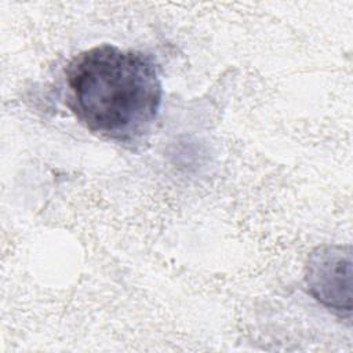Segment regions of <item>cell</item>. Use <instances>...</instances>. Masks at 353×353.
<instances>
[{
    "mask_svg": "<svg viewBox=\"0 0 353 353\" xmlns=\"http://www.w3.org/2000/svg\"><path fill=\"white\" fill-rule=\"evenodd\" d=\"M66 105L90 132L134 145L149 135L163 101L153 58L113 44L76 55L65 69Z\"/></svg>",
    "mask_w": 353,
    "mask_h": 353,
    "instance_id": "1",
    "label": "cell"
},
{
    "mask_svg": "<svg viewBox=\"0 0 353 353\" xmlns=\"http://www.w3.org/2000/svg\"><path fill=\"white\" fill-rule=\"evenodd\" d=\"M305 281L310 295L335 313L352 312V252L349 245L317 247L307 258Z\"/></svg>",
    "mask_w": 353,
    "mask_h": 353,
    "instance_id": "2",
    "label": "cell"
}]
</instances>
